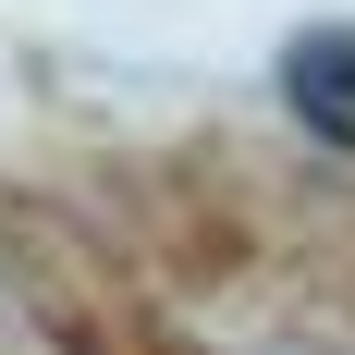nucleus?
<instances>
[{
    "mask_svg": "<svg viewBox=\"0 0 355 355\" xmlns=\"http://www.w3.org/2000/svg\"><path fill=\"white\" fill-rule=\"evenodd\" d=\"M282 110H294L319 147H343V159H355V25L294 37V62H282Z\"/></svg>",
    "mask_w": 355,
    "mask_h": 355,
    "instance_id": "f257e3e1",
    "label": "nucleus"
}]
</instances>
